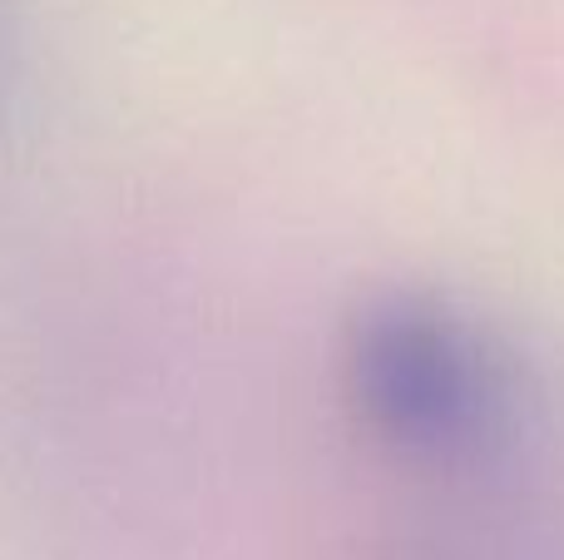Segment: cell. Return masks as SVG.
Here are the masks:
<instances>
[{"label": "cell", "mask_w": 564, "mask_h": 560, "mask_svg": "<svg viewBox=\"0 0 564 560\" xmlns=\"http://www.w3.org/2000/svg\"><path fill=\"white\" fill-rule=\"evenodd\" d=\"M341 392L361 427L411 462L480 456L516 412L500 347L460 308L416 288H387L351 308Z\"/></svg>", "instance_id": "1"}]
</instances>
